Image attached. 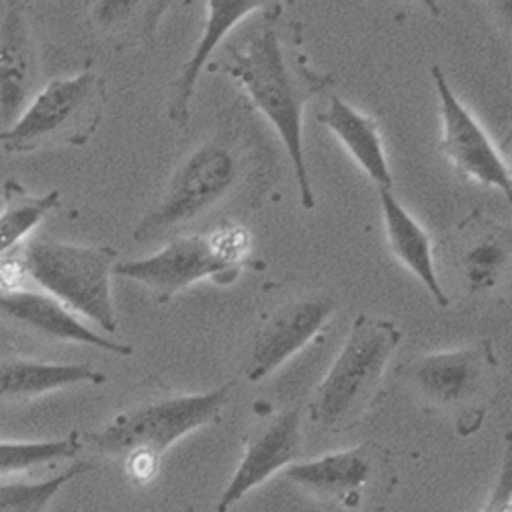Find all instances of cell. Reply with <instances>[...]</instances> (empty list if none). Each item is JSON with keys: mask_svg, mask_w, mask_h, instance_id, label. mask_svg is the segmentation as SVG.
Segmentation results:
<instances>
[{"mask_svg": "<svg viewBox=\"0 0 512 512\" xmlns=\"http://www.w3.org/2000/svg\"><path fill=\"white\" fill-rule=\"evenodd\" d=\"M0 320H5L31 334L60 340V343L89 345L119 357H130L134 349L117 343L82 324L76 314L64 308L44 291L17 287H0Z\"/></svg>", "mask_w": 512, "mask_h": 512, "instance_id": "obj_13", "label": "cell"}, {"mask_svg": "<svg viewBox=\"0 0 512 512\" xmlns=\"http://www.w3.org/2000/svg\"><path fill=\"white\" fill-rule=\"evenodd\" d=\"M277 5H283V0H207V17L197 46L175 78L173 89H170L166 105V117L170 123L175 127H187L199 76L236 25L254 11H265Z\"/></svg>", "mask_w": 512, "mask_h": 512, "instance_id": "obj_14", "label": "cell"}, {"mask_svg": "<svg viewBox=\"0 0 512 512\" xmlns=\"http://www.w3.org/2000/svg\"><path fill=\"white\" fill-rule=\"evenodd\" d=\"M115 248L82 246L52 238H33L23 244L21 265L27 279L54 297L72 314L93 320L103 332H117L111 275Z\"/></svg>", "mask_w": 512, "mask_h": 512, "instance_id": "obj_4", "label": "cell"}, {"mask_svg": "<svg viewBox=\"0 0 512 512\" xmlns=\"http://www.w3.org/2000/svg\"><path fill=\"white\" fill-rule=\"evenodd\" d=\"M508 263V238L502 232H482L469 240L461 252V269L469 291L478 293L496 285Z\"/></svg>", "mask_w": 512, "mask_h": 512, "instance_id": "obj_21", "label": "cell"}, {"mask_svg": "<svg viewBox=\"0 0 512 512\" xmlns=\"http://www.w3.org/2000/svg\"><path fill=\"white\" fill-rule=\"evenodd\" d=\"M187 0H91L89 19L97 33L121 46L156 35L164 13Z\"/></svg>", "mask_w": 512, "mask_h": 512, "instance_id": "obj_19", "label": "cell"}, {"mask_svg": "<svg viewBox=\"0 0 512 512\" xmlns=\"http://www.w3.org/2000/svg\"><path fill=\"white\" fill-rule=\"evenodd\" d=\"M287 478L332 512H377L396 480L390 455L373 443L289 465Z\"/></svg>", "mask_w": 512, "mask_h": 512, "instance_id": "obj_8", "label": "cell"}, {"mask_svg": "<svg viewBox=\"0 0 512 512\" xmlns=\"http://www.w3.org/2000/svg\"><path fill=\"white\" fill-rule=\"evenodd\" d=\"M302 412L289 408L263 416L244 437L242 459L218 500V512H230L250 490L263 486L300 457Z\"/></svg>", "mask_w": 512, "mask_h": 512, "instance_id": "obj_12", "label": "cell"}, {"mask_svg": "<svg viewBox=\"0 0 512 512\" xmlns=\"http://www.w3.org/2000/svg\"><path fill=\"white\" fill-rule=\"evenodd\" d=\"M62 205L58 189L46 195H33L17 181L3 183V207H0V259L13 252L29 234Z\"/></svg>", "mask_w": 512, "mask_h": 512, "instance_id": "obj_20", "label": "cell"}, {"mask_svg": "<svg viewBox=\"0 0 512 512\" xmlns=\"http://www.w3.org/2000/svg\"><path fill=\"white\" fill-rule=\"evenodd\" d=\"M107 375L91 365L41 363L21 357H0V404L35 400L52 392L95 383L103 386Z\"/></svg>", "mask_w": 512, "mask_h": 512, "instance_id": "obj_18", "label": "cell"}, {"mask_svg": "<svg viewBox=\"0 0 512 512\" xmlns=\"http://www.w3.org/2000/svg\"><path fill=\"white\" fill-rule=\"evenodd\" d=\"M336 308L328 293H312L277 304L256 324L248 343L242 375L256 383L269 377L297 353L304 351L324 328Z\"/></svg>", "mask_w": 512, "mask_h": 512, "instance_id": "obj_10", "label": "cell"}, {"mask_svg": "<svg viewBox=\"0 0 512 512\" xmlns=\"http://www.w3.org/2000/svg\"><path fill=\"white\" fill-rule=\"evenodd\" d=\"M512 461H510V445L506 449V457L500 469V476L496 480V486L492 488V494L482 508V512H510L512 502Z\"/></svg>", "mask_w": 512, "mask_h": 512, "instance_id": "obj_24", "label": "cell"}, {"mask_svg": "<svg viewBox=\"0 0 512 512\" xmlns=\"http://www.w3.org/2000/svg\"><path fill=\"white\" fill-rule=\"evenodd\" d=\"M89 461H76L56 478L41 482H13L0 486V512H46L58 492L72 480L91 472Z\"/></svg>", "mask_w": 512, "mask_h": 512, "instance_id": "obj_23", "label": "cell"}, {"mask_svg": "<svg viewBox=\"0 0 512 512\" xmlns=\"http://www.w3.org/2000/svg\"><path fill=\"white\" fill-rule=\"evenodd\" d=\"M37 93V54L21 0L0 17V132L11 127Z\"/></svg>", "mask_w": 512, "mask_h": 512, "instance_id": "obj_15", "label": "cell"}, {"mask_svg": "<svg viewBox=\"0 0 512 512\" xmlns=\"http://www.w3.org/2000/svg\"><path fill=\"white\" fill-rule=\"evenodd\" d=\"M377 193L381 220L383 228H386V238L392 254L400 261V265L408 269L420 281V285L429 291L437 306L447 308L449 295L443 289L437 271L431 236L412 218V213L398 201L392 189H377Z\"/></svg>", "mask_w": 512, "mask_h": 512, "instance_id": "obj_16", "label": "cell"}, {"mask_svg": "<svg viewBox=\"0 0 512 512\" xmlns=\"http://www.w3.org/2000/svg\"><path fill=\"white\" fill-rule=\"evenodd\" d=\"M230 400V386L203 394L175 396L138 404L115 414L87 443L103 455L123 457L136 484H148L164 453L183 437L216 420Z\"/></svg>", "mask_w": 512, "mask_h": 512, "instance_id": "obj_2", "label": "cell"}, {"mask_svg": "<svg viewBox=\"0 0 512 512\" xmlns=\"http://www.w3.org/2000/svg\"><path fill=\"white\" fill-rule=\"evenodd\" d=\"M498 15L508 23L510 21V0H492Z\"/></svg>", "mask_w": 512, "mask_h": 512, "instance_id": "obj_26", "label": "cell"}, {"mask_svg": "<svg viewBox=\"0 0 512 512\" xmlns=\"http://www.w3.org/2000/svg\"><path fill=\"white\" fill-rule=\"evenodd\" d=\"M242 181V154L220 136L199 144L183 158L162 199L134 228V240L148 244L181 230L232 199Z\"/></svg>", "mask_w": 512, "mask_h": 512, "instance_id": "obj_6", "label": "cell"}, {"mask_svg": "<svg viewBox=\"0 0 512 512\" xmlns=\"http://www.w3.org/2000/svg\"><path fill=\"white\" fill-rule=\"evenodd\" d=\"M80 435L72 431L70 435L54 441H7L0 443V476L27 472V469L74 459L80 451Z\"/></svg>", "mask_w": 512, "mask_h": 512, "instance_id": "obj_22", "label": "cell"}, {"mask_svg": "<svg viewBox=\"0 0 512 512\" xmlns=\"http://www.w3.org/2000/svg\"><path fill=\"white\" fill-rule=\"evenodd\" d=\"M318 123L345 146L349 156L377 189L394 187L392 166L381 142L379 123L373 117L365 115L343 97L332 95L328 107L318 113Z\"/></svg>", "mask_w": 512, "mask_h": 512, "instance_id": "obj_17", "label": "cell"}, {"mask_svg": "<svg viewBox=\"0 0 512 512\" xmlns=\"http://www.w3.org/2000/svg\"><path fill=\"white\" fill-rule=\"evenodd\" d=\"M494 369L492 343L480 340L469 347L418 357L410 367V381L426 402L457 412L474 408V402L488 388Z\"/></svg>", "mask_w": 512, "mask_h": 512, "instance_id": "obj_11", "label": "cell"}, {"mask_svg": "<svg viewBox=\"0 0 512 512\" xmlns=\"http://www.w3.org/2000/svg\"><path fill=\"white\" fill-rule=\"evenodd\" d=\"M433 84L437 91L439 113H441V138L439 148L451 162L455 173L465 181H474L482 187L498 189L506 197L512 191L510 168L484 127L469 111L443 72L441 66L431 68Z\"/></svg>", "mask_w": 512, "mask_h": 512, "instance_id": "obj_9", "label": "cell"}, {"mask_svg": "<svg viewBox=\"0 0 512 512\" xmlns=\"http://www.w3.org/2000/svg\"><path fill=\"white\" fill-rule=\"evenodd\" d=\"M246 254L248 242L242 228L185 232L144 259L115 263L113 275L140 283L164 304L205 279L232 283L242 271Z\"/></svg>", "mask_w": 512, "mask_h": 512, "instance_id": "obj_7", "label": "cell"}, {"mask_svg": "<svg viewBox=\"0 0 512 512\" xmlns=\"http://www.w3.org/2000/svg\"><path fill=\"white\" fill-rule=\"evenodd\" d=\"M283 5L269 7L259 21L228 41L218 62L209 64L234 78L250 103L273 125L293 166L304 209H314V187L304 150L308 101L330 87L332 74L308 66V58L287 44L281 31Z\"/></svg>", "mask_w": 512, "mask_h": 512, "instance_id": "obj_1", "label": "cell"}, {"mask_svg": "<svg viewBox=\"0 0 512 512\" xmlns=\"http://www.w3.org/2000/svg\"><path fill=\"white\" fill-rule=\"evenodd\" d=\"M420 7L426 9L431 17H441V7H439V0H416Z\"/></svg>", "mask_w": 512, "mask_h": 512, "instance_id": "obj_25", "label": "cell"}, {"mask_svg": "<svg viewBox=\"0 0 512 512\" xmlns=\"http://www.w3.org/2000/svg\"><path fill=\"white\" fill-rule=\"evenodd\" d=\"M400 328L369 314H359L330 369L310 402V420L324 431L343 433L369 410L396 349Z\"/></svg>", "mask_w": 512, "mask_h": 512, "instance_id": "obj_3", "label": "cell"}, {"mask_svg": "<svg viewBox=\"0 0 512 512\" xmlns=\"http://www.w3.org/2000/svg\"><path fill=\"white\" fill-rule=\"evenodd\" d=\"M105 107V80L93 68L54 78L33 95L17 121L0 132V146L9 154L84 146L97 134Z\"/></svg>", "mask_w": 512, "mask_h": 512, "instance_id": "obj_5", "label": "cell"}]
</instances>
